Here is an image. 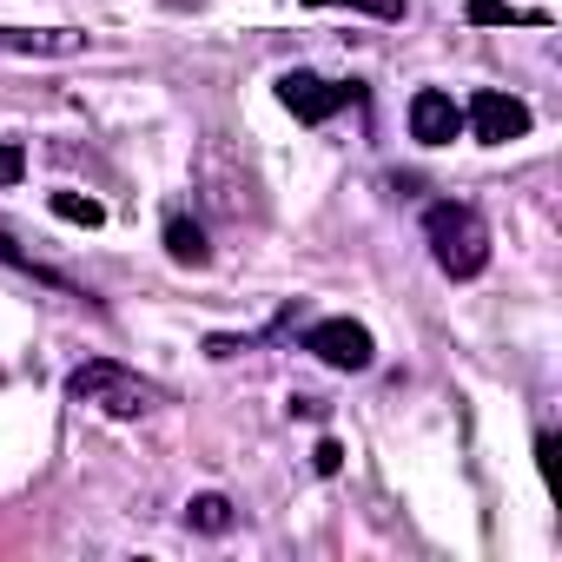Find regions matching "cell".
I'll list each match as a JSON object with an SVG mask.
<instances>
[{
	"mask_svg": "<svg viewBox=\"0 0 562 562\" xmlns=\"http://www.w3.org/2000/svg\"><path fill=\"white\" fill-rule=\"evenodd\" d=\"M312 463H318V476H338V463H345V450H338V443L325 437V443L312 450Z\"/></svg>",
	"mask_w": 562,
	"mask_h": 562,
	"instance_id": "5bb4252c",
	"label": "cell"
},
{
	"mask_svg": "<svg viewBox=\"0 0 562 562\" xmlns=\"http://www.w3.org/2000/svg\"><path fill=\"white\" fill-rule=\"evenodd\" d=\"M27 179V153H21V139H0V186H21Z\"/></svg>",
	"mask_w": 562,
	"mask_h": 562,
	"instance_id": "4fadbf2b",
	"label": "cell"
},
{
	"mask_svg": "<svg viewBox=\"0 0 562 562\" xmlns=\"http://www.w3.org/2000/svg\"><path fill=\"white\" fill-rule=\"evenodd\" d=\"M67 397L87 404V411H100V417H146V411L166 404V391H159L153 378H139V371H126V364H113V358L74 364V371H67Z\"/></svg>",
	"mask_w": 562,
	"mask_h": 562,
	"instance_id": "6da1fadb",
	"label": "cell"
},
{
	"mask_svg": "<svg viewBox=\"0 0 562 562\" xmlns=\"http://www.w3.org/2000/svg\"><path fill=\"white\" fill-rule=\"evenodd\" d=\"M166 251H172V265H212V245H205V232L186 218V212H166Z\"/></svg>",
	"mask_w": 562,
	"mask_h": 562,
	"instance_id": "ba28073f",
	"label": "cell"
},
{
	"mask_svg": "<svg viewBox=\"0 0 562 562\" xmlns=\"http://www.w3.org/2000/svg\"><path fill=\"white\" fill-rule=\"evenodd\" d=\"M463 126H470V139H476V146H509V139H522V133L536 126V113H529V100L483 87V93H470Z\"/></svg>",
	"mask_w": 562,
	"mask_h": 562,
	"instance_id": "277c9868",
	"label": "cell"
},
{
	"mask_svg": "<svg viewBox=\"0 0 562 562\" xmlns=\"http://www.w3.org/2000/svg\"><path fill=\"white\" fill-rule=\"evenodd\" d=\"M476 27H542L549 14L542 8H509V0H470V8H463Z\"/></svg>",
	"mask_w": 562,
	"mask_h": 562,
	"instance_id": "9c48e42d",
	"label": "cell"
},
{
	"mask_svg": "<svg viewBox=\"0 0 562 562\" xmlns=\"http://www.w3.org/2000/svg\"><path fill=\"white\" fill-rule=\"evenodd\" d=\"M305 351H312V358H325L331 371H371L378 338H371L358 318H318V325L305 331Z\"/></svg>",
	"mask_w": 562,
	"mask_h": 562,
	"instance_id": "5b68a950",
	"label": "cell"
},
{
	"mask_svg": "<svg viewBox=\"0 0 562 562\" xmlns=\"http://www.w3.org/2000/svg\"><path fill=\"white\" fill-rule=\"evenodd\" d=\"M312 8H351V14H378V21H404V0H312Z\"/></svg>",
	"mask_w": 562,
	"mask_h": 562,
	"instance_id": "7c38bea8",
	"label": "cell"
},
{
	"mask_svg": "<svg viewBox=\"0 0 562 562\" xmlns=\"http://www.w3.org/2000/svg\"><path fill=\"white\" fill-rule=\"evenodd\" d=\"M364 93H358V80H318V74H278V106H285L292 120H305V126H325L331 113H345V106H358Z\"/></svg>",
	"mask_w": 562,
	"mask_h": 562,
	"instance_id": "3957f363",
	"label": "cell"
},
{
	"mask_svg": "<svg viewBox=\"0 0 562 562\" xmlns=\"http://www.w3.org/2000/svg\"><path fill=\"white\" fill-rule=\"evenodd\" d=\"M87 47L93 34L80 27H0V54H14V60H74Z\"/></svg>",
	"mask_w": 562,
	"mask_h": 562,
	"instance_id": "8992f818",
	"label": "cell"
},
{
	"mask_svg": "<svg viewBox=\"0 0 562 562\" xmlns=\"http://www.w3.org/2000/svg\"><path fill=\"white\" fill-rule=\"evenodd\" d=\"M186 522L205 529V536H225V529H232V496H218V490L192 496V503H186Z\"/></svg>",
	"mask_w": 562,
	"mask_h": 562,
	"instance_id": "30bf717a",
	"label": "cell"
},
{
	"mask_svg": "<svg viewBox=\"0 0 562 562\" xmlns=\"http://www.w3.org/2000/svg\"><path fill=\"white\" fill-rule=\"evenodd\" d=\"M424 238H430L437 271H443V278H457V285L490 265V225H483V212H476V205H463V199L430 205V212H424Z\"/></svg>",
	"mask_w": 562,
	"mask_h": 562,
	"instance_id": "7a4b0ae2",
	"label": "cell"
},
{
	"mask_svg": "<svg viewBox=\"0 0 562 562\" xmlns=\"http://www.w3.org/2000/svg\"><path fill=\"white\" fill-rule=\"evenodd\" d=\"M463 133V106L443 93V87H424L417 100H411V139H424V146H450Z\"/></svg>",
	"mask_w": 562,
	"mask_h": 562,
	"instance_id": "52a82bcc",
	"label": "cell"
},
{
	"mask_svg": "<svg viewBox=\"0 0 562 562\" xmlns=\"http://www.w3.org/2000/svg\"><path fill=\"white\" fill-rule=\"evenodd\" d=\"M47 205H54V218H67V225H87V232L106 225V205H100L93 192H54Z\"/></svg>",
	"mask_w": 562,
	"mask_h": 562,
	"instance_id": "8fae6325",
	"label": "cell"
}]
</instances>
